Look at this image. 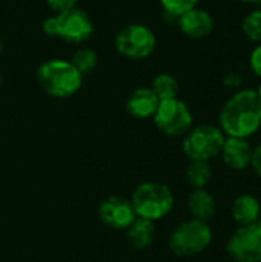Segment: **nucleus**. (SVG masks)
Returning a JSON list of instances; mask_svg holds the SVG:
<instances>
[{
  "label": "nucleus",
  "mask_w": 261,
  "mask_h": 262,
  "mask_svg": "<svg viewBox=\"0 0 261 262\" xmlns=\"http://www.w3.org/2000/svg\"><path fill=\"white\" fill-rule=\"evenodd\" d=\"M71 63L78 69L82 75L92 72L97 66V54L89 48H80L72 54Z\"/></svg>",
  "instance_id": "obj_19"
},
{
  "label": "nucleus",
  "mask_w": 261,
  "mask_h": 262,
  "mask_svg": "<svg viewBox=\"0 0 261 262\" xmlns=\"http://www.w3.org/2000/svg\"><path fill=\"white\" fill-rule=\"evenodd\" d=\"M98 216L102 223L115 230H126L137 218L129 200L122 196H108L100 203Z\"/></svg>",
  "instance_id": "obj_10"
},
{
  "label": "nucleus",
  "mask_w": 261,
  "mask_h": 262,
  "mask_svg": "<svg viewBox=\"0 0 261 262\" xmlns=\"http://www.w3.org/2000/svg\"><path fill=\"white\" fill-rule=\"evenodd\" d=\"M260 129H261V127H260Z\"/></svg>",
  "instance_id": "obj_31"
},
{
  "label": "nucleus",
  "mask_w": 261,
  "mask_h": 262,
  "mask_svg": "<svg viewBox=\"0 0 261 262\" xmlns=\"http://www.w3.org/2000/svg\"><path fill=\"white\" fill-rule=\"evenodd\" d=\"M178 26L182 32L191 38H203L214 29L212 15L202 8H192L178 17Z\"/></svg>",
  "instance_id": "obj_12"
},
{
  "label": "nucleus",
  "mask_w": 261,
  "mask_h": 262,
  "mask_svg": "<svg viewBox=\"0 0 261 262\" xmlns=\"http://www.w3.org/2000/svg\"><path fill=\"white\" fill-rule=\"evenodd\" d=\"M257 226H258V227H260V229H261V216H260V220L257 221Z\"/></svg>",
  "instance_id": "obj_29"
},
{
  "label": "nucleus",
  "mask_w": 261,
  "mask_h": 262,
  "mask_svg": "<svg viewBox=\"0 0 261 262\" xmlns=\"http://www.w3.org/2000/svg\"><path fill=\"white\" fill-rule=\"evenodd\" d=\"M249 64H251V69L254 71V74H257L261 78V43L251 52Z\"/></svg>",
  "instance_id": "obj_23"
},
{
  "label": "nucleus",
  "mask_w": 261,
  "mask_h": 262,
  "mask_svg": "<svg viewBox=\"0 0 261 262\" xmlns=\"http://www.w3.org/2000/svg\"><path fill=\"white\" fill-rule=\"evenodd\" d=\"M37 81L48 95L55 98H68L78 92L83 83V75L71 63V60L51 58L38 66Z\"/></svg>",
  "instance_id": "obj_2"
},
{
  "label": "nucleus",
  "mask_w": 261,
  "mask_h": 262,
  "mask_svg": "<svg viewBox=\"0 0 261 262\" xmlns=\"http://www.w3.org/2000/svg\"><path fill=\"white\" fill-rule=\"evenodd\" d=\"M155 45V34L145 25H128L115 37V49L128 58H146Z\"/></svg>",
  "instance_id": "obj_8"
},
{
  "label": "nucleus",
  "mask_w": 261,
  "mask_h": 262,
  "mask_svg": "<svg viewBox=\"0 0 261 262\" xmlns=\"http://www.w3.org/2000/svg\"><path fill=\"white\" fill-rule=\"evenodd\" d=\"M160 3L168 14L180 17L182 14L195 8L198 0H160Z\"/></svg>",
  "instance_id": "obj_21"
},
{
  "label": "nucleus",
  "mask_w": 261,
  "mask_h": 262,
  "mask_svg": "<svg viewBox=\"0 0 261 262\" xmlns=\"http://www.w3.org/2000/svg\"><path fill=\"white\" fill-rule=\"evenodd\" d=\"M46 3L52 11L63 12V11H68L71 8H75L77 0H46Z\"/></svg>",
  "instance_id": "obj_22"
},
{
  "label": "nucleus",
  "mask_w": 261,
  "mask_h": 262,
  "mask_svg": "<svg viewBox=\"0 0 261 262\" xmlns=\"http://www.w3.org/2000/svg\"><path fill=\"white\" fill-rule=\"evenodd\" d=\"M252 152H254V149L246 138L226 137L225 143L222 146L220 155L223 158V163L229 169L245 170L251 166Z\"/></svg>",
  "instance_id": "obj_11"
},
{
  "label": "nucleus",
  "mask_w": 261,
  "mask_h": 262,
  "mask_svg": "<svg viewBox=\"0 0 261 262\" xmlns=\"http://www.w3.org/2000/svg\"><path fill=\"white\" fill-rule=\"evenodd\" d=\"M217 204L206 189H194L188 198V210L194 220L208 223L215 213Z\"/></svg>",
  "instance_id": "obj_15"
},
{
  "label": "nucleus",
  "mask_w": 261,
  "mask_h": 262,
  "mask_svg": "<svg viewBox=\"0 0 261 262\" xmlns=\"http://www.w3.org/2000/svg\"><path fill=\"white\" fill-rule=\"evenodd\" d=\"M251 167L254 172L261 178V144H258L254 152H252V160H251Z\"/></svg>",
  "instance_id": "obj_25"
},
{
  "label": "nucleus",
  "mask_w": 261,
  "mask_h": 262,
  "mask_svg": "<svg viewBox=\"0 0 261 262\" xmlns=\"http://www.w3.org/2000/svg\"><path fill=\"white\" fill-rule=\"evenodd\" d=\"M2 51H3V43H2V40H0V54H2Z\"/></svg>",
  "instance_id": "obj_28"
},
{
  "label": "nucleus",
  "mask_w": 261,
  "mask_h": 262,
  "mask_svg": "<svg viewBox=\"0 0 261 262\" xmlns=\"http://www.w3.org/2000/svg\"><path fill=\"white\" fill-rule=\"evenodd\" d=\"M0 88H2V75H0Z\"/></svg>",
  "instance_id": "obj_30"
},
{
  "label": "nucleus",
  "mask_w": 261,
  "mask_h": 262,
  "mask_svg": "<svg viewBox=\"0 0 261 262\" xmlns=\"http://www.w3.org/2000/svg\"><path fill=\"white\" fill-rule=\"evenodd\" d=\"M226 252L235 262H261V229L257 224L240 226L228 239Z\"/></svg>",
  "instance_id": "obj_9"
},
{
  "label": "nucleus",
  "mask_w": 261,
  "mask_h": 262,
  "mask_svg": "<svg viewBox=\"0 0 261 262\" xmlns=\"http://www.w3.org/2000/svg\"><path fill=\"white\" fill-rule=\"evenodd\" d=\"M42 28L46 35L60 37L71 43L86 41L94 31V25L88 12L77 6L63 12H57V15L48 17Z\"/></svg>",
  "instance_id": "obj_4"
},
{
  "label": "nucleus",
  "mask_w": 261,
  "mask_h": 262,
  "mask_svg": "<svg viewBox=\"0 0 261 262\" xmlns=\"http://www.w3.org/2000/svg\"><path fill=\"white\" fill-rule=\"evenodd\" d=\"M128 230V241L134 249L145 250L148 249L155 238V227L152 221L135 218L134 223L126 229Z\"/></svg>",
  "instance_id": "obj_16"
},
{
  "label": "nucleus",
  "mask_w": 261,
  "mask_h": 262,
  "mask_svg": "<svg viewBox=\"0 0 261 262\" xmlns=\"http://www.w3.org/2000/svg\"><path fill=\"white\" fill-rule=\"evenodd\" d=\"M151 89L155 94V97L158 98V101L177 98V95H178V81L169 74H158L154 78V81L151 84Z\"/></svg>",
  "instance_id": "obj_18"
},
{
  "label": "nucleus",
  "mask_w": 261,
  "mask_h": 262,
  "mask_svg": "<svg viewBox=\"0 0 261 262\" xmlns=\"http://www.w3.org/2000/svg\"><path fill=\"white\" fill-rule=\"evenodd\" d=\"M231 213L234 221L238 226H251L257 224V221L261 216V206L260 201L252 196V195H238L232 206H231Z\"/></svg>",
  "instance_id": "obj_14"
},
{
  "label": "nucleus",
  "mask_w": 261,
  "mask_h": 262,
  "mask_svg": "<svg viewBox=\"0 0 261 262\" xmlns=\"http://www.w3.org/2000/svg\"><path fill=\"white\" fill-rule=\"evenodd\" d=\"M129 201L137 218H143L152 223L165 218L174 207L172 190L166 184L157 181L140 184L134 190Z\"/></svg>",
  "instance_id": "obj_3"
},
{
  "label": "nucleus",
  "mask_w": 261,
  "mask_h": 262,
  "mask_svg": "<svg viewBox=\"0 0 261 262\" xmlns=\"http://www.w3.org/2000/svg\"><path fill=\"white\" fill-rule=\"evenodd\" d=\"M220 129L226 137L249 138L261 127V101L254 89L235 92L222 107Z\"/></svg>",
  "instance_id": "obj_1"
},
{
  "label": "nucleus",
  "mask_w": 261,
  "mask_h": 262,
  "mask_svg": "<svg viewBox=\"0 0 261 262\" xmlns=\"http://www.w3.org/2000/svg\"><path fill=\"white\" fill-rule=\"evenodd\" d=\"M226 135L212 124H202L186 132L183 152L191 161H211L220 155Z\"/></svg>",
  "instance_id": "obj_6"
},
{
  "label": "nucleus",
  "mask_w": 261,
  "mask_h": 262,
  "mask_svg": "<svg viewBox=\"0 0 261 262\" xmlns=\"http://www.w3.org/2000/svg\"><path fill=\"white\" fill-rule=\"evenodd\" d=\"M240 2H245V3H257V2H261V0H240Z\"/></svg>",
  "instance_id": "obj_26"
},
{
  "label": "nucleus",
  "mask_w": 261,
  "mask_h": 262,
  "mask_svg": "<svg viewBox=\"0 0 261 262\" xmlns=\"http://www.w3.org/2000/svg\"><path fill=\"white\" fill-rule=\"evenodd\" d=\"M152 118L157 129L169 137L185 135L191 129L194 120L191 109L180 98L160 101Z\"/></svg>",
  "instance_id": "obj_7"
},
{
  "label": "nucleus",
  "mask_w": 261,
  "mask_h": 262,
  "mask_svg": "<svg viewBox=\"0 0 261 262\" xmlns=\"http://www.w3.org/2000/svg\"><path fill=\"white\" fill-rule=\"evenodd\" d=\"M212 241V230L205 221L191 218L178 224L169 236V249L175 256L191 258L203 253Z\"/></svg>",
  "instance_id": "obj_5"
},
{
  "label": "nucleus",
  "mask_w": 261,
  "mask_h": 262,
  "mask_svg": "<svg viewBox=\"0 0 261 262\" xmlns=\"http://www.w3.org/2000/svg\"><path fill=\"white\" fill-rule=\"evenodd\" d=\"M257 95H258V98H260V101H261V84H260V88L257 89Z\"/></svg>",
  "instance_id": "obj_27"
},
{
  "label": "nucleus",
  "mask_w": 261,
  "mask_h": 262,
  "mask_svg": "<svg viewBox=\"0 0 261 262\" xmlns=\"http://www.w3.org/2000/svg\"><path fill=\"white\" fill-rule=\"evenodd\" d=\"M158 103L160 101L151 88H138L128 97L126 111L134 118L145 120V118L154 117V114L158 107Z\"/></svg>",
  "instance_id": "obj_13"
},
{
  "label": "nucleus",
  "mask_w": 261,
  "mask_h": 262,
  "mask_svg": "<svg viewBox=\"0 0 261 262\" xmlns=\"http://www.w3.org/2000/svg\"><path fill=\"white\" fill-rule=\"evenodd\" d=\"M223 84H225L226 88L234 89V88H238V86H242V84H243V78H242L237 72H229V74H226V75H225V78H223Z\"/></svg>",
  "instance_id": "obj_24"
},
{
  "label": "nucleus",
  "mask_w": 261,
  "mask_h": 262,
  "mask_svg": "<svg viewBox=\"0 0 261 262\" xmlns=\"http://www.w3.org/2000/svg\"><path fill=\"white\" fill-rule=\"evenodd\" d=\"M242 29L251 41L261 43V9L252 11L245 17Z\"/></svg>",
  "instance_id": "obj_20"
},
{
  "label": "nucleus",
  "mask_w": 261,
  "mask_h": 262,
  "mask_svg": "<svg viewBox=\"0 0 261 262\" xmlns=\"http://www.w3.org/2000/svg\"><path fill=\"white\" fill-rule=\"evenodd\" d=\"M214 177L209 161H191L186 169V180L194 189H205Z\"/></svg>",
  "instance_id": "obj_17"
}]
</instances>
